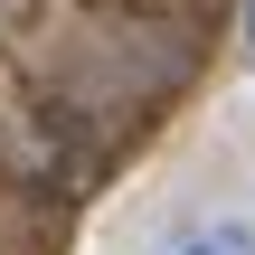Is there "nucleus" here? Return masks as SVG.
I'll list each match as a JSON object with an SVG mask.
<instances>
[{
    "instance_id": "obj_1",
    "label": "nucleus",
    "mask_w": 255,
    "mask_h": 255,
    "mask_svg": "<svg viewBox=\"0 0 255 255\" xmlns=\"http://www.w3.org/2000/svg\"><path fill=\"white\" fill-rule=\"evenodd\" d=\"M161 255H255V218H199V227L161 237Z\"/></svg>"
},
{
    "instance_id": "obj_2",
    "label": "nucleus",
    "mask_w": 255,
    "mask_h": 255,
    "mask_svg": "<svg viewBox=\"0 0 255 255\" xmlns=\"http://www.w3.org/2000/svg\"><path fill=\"white\" fill-rule=\"evenodd\" d=\"M246 66H255V0H246Z\"/></svg>"
}]
</instances>
